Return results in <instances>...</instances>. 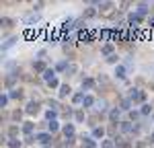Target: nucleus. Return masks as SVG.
Masks as SVG:
<instances>
[{
	"mask_svg": "<svg viewBox=\"0 0 154 148\" xmlns=\"http://www.w3.org/2000/svg\"><path fill=\"white\" fill-rule=\"evenodd\" d=\"M93 39H95V33H93V31H88V29H80V31H78V41H82V43H93Z\"/></svg>",
	"mask_w": 154,
	"mask_h": 148,
	"instance_id": "nucleus-1",
	"label": "nucleus"
},
{
	"mask_svg": "<svg viewBox=\"0 0 154 148\" xmlns=\"http://www.w3.org/2000/svg\"><path fill=\"white\" fill-rule=\"evenodd\" d=\"M35 23H39V14H37V12H31V14L23 17V25L25 27H33Z\"/></svg>",
	"mask_w": 154,
	"mask_h": 148,
	"instance_id": "nucleus-2",
	"label": "nucleus"
},
{
	"mask_svg": "<svg viewBox=\"0 0 154 148\" xmlns=\"http://www.w3.org/2000/svg\"><path fill=\"white\" fill-rule=\"evenodd\" d=\"M130 99L131 101H144V99H146V93H144V91H138V88H131Z\"/></svg>",
	"mask_w": 154,
	"mask_h": 148,
	"instance_id": "nucleus-3",
	"label": "nucleus"
},
{
	"mask_svg": "<svg viewBox=\"0 0 154 148\" xmlns=\"http://www.w3.org/2000/svg\"><path fill=\"white\" fill-rule=\"evenodd\" d=\"M128 23H130V25H131V29H134V27H138V25L142 23V17H140L138 12H131L130 17H128Z\"/></svg>",
	"mask_w": 154,
	"mask_h": 148,
	"instance_id": "nucleus-4",
	"label": "nucleus"
},
{
	"mask_svg": "<svg viewBox=\"0 0 154 148\" xmlns=\"http://www.w3.org/2000/svg\"><path fill=\"white\" fill-rule=\"evenodd\" d=\"M37 111H39V103H37V101H29V103H27V109H25V113L33 115V113H37Z\"/></svg>",
	"mask_w": 154,
	"mask_h": 148,
	"instance_id": "nucleus-5",
	"label": "nucleus"
},
{
	"mask_svg": "<svg viewBox=\"0 0 154 148\" xmlns=\"http://www.w3.org/2000/svg\"><path fill=\"white\" fill-rule=\"evenodd\" d=\"M35 138H37V142H41V144H48L49 140H51V134H49V132H45V134H37Z\"/></svg>",
	"mask_w": 154,
	"mask_h": 148,
	"instance_id": "nucleus-6",
	"label": "nucleus"
},
{
	"mask_svg": "<svg viewBox=\"0 0 154 148\" xmlns=\"http://www.w3.org/2000/svg\"><path fill=\"white\" fill-rule=\"evenodd\" d=\"M62 132L66 134V138H72V136H74V125H72V123H66V125L62 128Z\"/></svg>",
	"mask_w": 154,
	"mask_h": 148,
	"instance_id": "nucleus-7",
	"label": "nucleus"
},
{
	"mask_svg": "<svg viewBox=\"0 0 154 148\" xmlns=\"http://www.w3.org/2000/svg\"><path fill=\"white\" fill-rule=\"evenodd\" d=\"M148 11H150V4L148 2H140L138 4V14H146Z\"/></svg>",
	"mask_w": 154,
	"mask_h": 148,
	"instance_id": "nucleus-8",
	"label": "nucleus"
},
{
	"mask_svg": "<svg viewBox=\"0 0 154 148\" xmlns=\"http://www.w3.org/2000/svg\"><path fill=\"white\" fill-rule=\"evenodd\" d=\"M43 78H45V80H54V78H56V70H54V68H48V70H45V72H43Z\"/></svg>",
	"mask_w": 154,
	"mask_h": 148,
	"instance_id": "nucleus-9",
	"label": "nucleus"
},
{
	"mask_svg": "<svg viewBox=\"0 0 154 148\" xmlns=\"http://www.w3.org/2000/svg\"><path fill=\"white\" fill-rule=\"evenodd\" d=\"M70 93H72L70 85H62V86H60V97H68Z\"/></svg>",
	"mask_w": 154,
	"mask_h": 148,
	"instance_id": "nucleus-10",
	"label": "nucleus"
},
{
	"mask_svg": "<svg viewBox=\"0 0 154 148\" xmlns=\"http://www.w3.org/2000/svg\"><path fill=\"white\" fill-rule=\"evenodd\" d=\"M134 130H136V125H131L130 122H123V123H121V132H123V134H128V132H134Z\"/></svg>",
	"mask_w": 154,
	"mask_h": 148,
	"instance_id": "nucleus-11",
	"label": "nucleus"
},
{
	"mask_svg": "<svg viewBox=\"0 0 154 148\" xmlns=\"http://www.w3.org/2000/svg\"><path fill=\"white\" fill-rule=\"evenodd\" d=\"M82 148H95V140H93V138H84L82 136Z\"/></svg>",
	"mask_w": 154,
	"mask_h": 148,
	"instance_id": "nucleus-12",
	"label": "nucleus"
},
{
	"mask_svg": "<svg viewBox=\"0 0 154 148\" xmlns=\"http://www.w3.org/2000/svg\"><path fill=\"white\" fill-rule=\"evenodd\" d=\"M95 105H97V111L99 113H105L107 111V101H97Z\"/></svg>",
	"mask_w": 154,
	"mask_h": 148,
	"instance_id": "nucleus-13",
	"label": "nucleus"
},
{
	"mask_svg": "<svg viewBox=\"0 0 154 148\" xmlns=\"http://www.w3.org/2000/svg\"><path fill=\"white\" fill-rule=\"evenodd\" d=\"M23 132L27 136H31V132H33V123H31V122H25L23 123Z\"/></svg>",
	"mask_w": 154,
	"mask_h": 148,
	"instance_id": "nucleus-14",
	"label": "nucleus"
},
{
	"mask_svg": "<svg viewBox=\"0 0 154 148\" xmlns=\"http://www.w3.org/2000/svg\"><path fill=\"white\" fill-rule=\"evenodd\" d=\"M101 54H105V56H113V45H111V43H107V45H103V49H101Z\"/></svg>",
	"mask_w": 154,
	"mask_h": 148,
	"instance_id": "nucleus-15",
	"label": "nucleus"
},
{
	"mask_svg": "<svg viewBox=\"0 0 154 148\" xmlns=\"http://www.w3.org/2000/svg\"><path fill=\"white\" fill-rule=\"evenodd\" d=\"M45 117H48L49 122H56V117H58V111H54V109L45 111Z\"/></svg>",
	"mask_w": 154,
	"mask_h": 148,
	"instance_id": "nucleus-16",
	"label": "nucleus"
},
{
	"mask_svg": "<svg viewBox=\"0 0 154 148\" xmlns=\"http://www.w3.org/2000/svg\"><path fill=\"white\" fill-rule=\"evenodd\" d=\"M109 119H111V122H117L119 119V109H111L109 111Z\"/></svg>",
	"mask_w": 154,
	"mask_h": 148,
	"instance_id": "nucleus-17",
	"label": "nucleus"
},
{
	"mask_svg": "<svg viewBox=\"0 0 154 148\" xmlns=\"http://www.w3.org/2000/svg\"><path fill=\"white\" fill-rule=\"evenodd\" d=\"M95 86V80L93 78H84L82 80V88H93Z\"/></svg>",
	"mask_w": 154,
	"mask_h": 148,
	"instance_id": "nucleus-18",
	"label": "nucleus"
},
{
	"mask_svg": "<svg viewBox=\"0 0 154 148\" xmlns=\"http://www.w3.org/2000/svg\"><path fill=\"white\" fill-rule=\"evenodd\" d=\"M95 14H97L95 8H86V11L82 12V19H91V17H95Z\"/></svg>",
	"mask_w": 154,
	"mask_h": 148,
	"instance_id": "nucleus-19",
	"label": "nucleus"
},
{
	"mask_svg": "<svg viewBox=\"0 0 154 148\" xmlns=\"http://www.w3.org/2000/svg\"><path fill=\"white\" fill-rule=\"evenodd\" d=\"M115 76H117V78H125V68H123V66H117V68H115Z\"/></svg>",
	"mask_w": 154,
	"mask_h": 148,
	"instance_id": "nucleus-20",
	"label": "nucleus"
},
{
	"mask_svg": "<svg viewBox=\"0 0 154 148\" xmlns=\"http://www.w3.org/2000/svg\"><path fill=\"white\" fill-rule=\"evenodd\" d=\"M82 103H84V107H91V105H95L97 101H95V99H93V97H91V95H86V97H84V101H82Z\"/></svg>",
	"mask_w": 154,
	"mask_h": 148,
	"instance_id": "nucleus-21",
	"label": "nucleus"
},
{
	"mask_svg": "<svg viewBox=\"0 0 154 148\" xmlns=\"http://www.w3.org/2000/svg\"><path fill=\"white\" fill-rule=\"evenodd\" d=\"M58 128H60V125H58V122H49V123H48V130H49V134L58 132Z\"/></svg>",
	"mask_w": 154,
	"mask_h": 148,
	"instance_id": "nucleus-22",
	"label": "nucleus"
},
{
	"mask_svg": "<svg viewBox=\"0 0 154 148\" xmlns=\"http://www.w3.org/2000/svg\"><path fill=\"white\" fill-rule=\"evenodd\" d=\"M84 97H86V95H84V91H82V93H76V95L72 97V101H74V103H80V101H84Z\"/></svg>",
	"mask_w": 154,
	"mask_h": 148,
	"instance_id": "nucleus-23",
	"label": "nucleus"
},
{
	"mask_svg": "<svg viewBox=\"0 0 154 148\" xmlns=\"http://www.w3.org/2000/svg\"><path fill=\"white\" fill-rule=\"evenodd\" d=\"M93 136H95V138H103V136H105V130H103V128H95V130H93Z\"/></svg>",
	"mask_w": 154,
	"mask_h": 148,
	"instance_id": "nucleus-24",
	"label": "nucleus"
},
{
	"mask_svg": "<svg viewBox=\"0 0 154 148\" xmlns=\"http://www.w3.org/2000/svg\"><path fill=\"white\" fill-rule=\"evenodd\" d=\"M8 146H11V148H19V146H21V140H17V138H11V140H8Z\"/></svg>",
	"mask_w": 154,
	"mask_h": 148,
	"instance_id": "nucleus-25",
	"label": "nucleus"
},
{
	"mask_svg": "<svg viewBox=\"0 0 154 148\" xmlns=\"http://www.w3.org/2000/svg\"><path fill=\"white\" fill-rule=\"evenodd\" d=\"M101 148H115V142H113V140H103Z\"/></svg>",
	"mask_w": 154,
	"mask_h": 148,
	"instance_id": "nucleus-26",
	"label": "nucleus"
},
{
	"mask_svg": "<svg viewBox=\"0 0 154 148\" xmlns=\"http://www.w3.org/2000/svg\"><path fill=\"white\" fill-rule=\"evenodd\" d=\"M130 105H131V99H123V101H121V109L123 111L130 109Z\"/></svg>",
	"mask_w": 154,
	"mask_h": 148,
	"instance_id": "nucleus-27",
	"label": "nucleus"
},
{
	"mask_svg": "<svg viewBox=\"0 0 154 148\" xmlns=\"http://www.w3.org/2000/svg\"><path fill=\"white\" fill-rule=\"evenodd\" d=\"M14 43H17V37H11V39H8V41H6V43L2 45V49H8L11 45H14Z\"/></svg>",
	"mask_w": 154,
	"mask_h": 148,
	"instance_id": "nucleus-28",
	"label": "nucleus"
},
{
	"mask_svg": "<svg viewBox=\"0 0 154 148\" xmlns=\"http://www.w3.org/2000/svg\"><path fill=\"white\" fill-rule=\"evenodd\" d=\"M68 66H70L68 62H60L58 66H56V70H60V72H62V70H68Z\"/></svg>",
	"mask_w": 154,
	"mask_h": 148,
	"instance_id": "nucleus-29",
	"label": "nucleus"
},
{
	"mask_svg": "<svg viewBox=\"0 0 154 148\" xmlns=\"http://www.w3.org/2000/svg\"><path fill=\"white\" fill-rule=\"evenodd\" d=\"M35 70H39V72H45L48 68H45V64H43V62H35Z\"/></svg>",
	"mask_w": 154,
	"mask_h": 148,
	"instance_id": "nucleus-30",
	"label": "nucleus"
},
{
	"mask_svg": "<svg viewBox=\"0 0 154 148\" xmlns=\"http://www.w3.org/2000/svg\"><path fill=\"white\" fill-rule=\"evenodd\" d=\"M21 95H23V93H21L19 88H14V91H11V99H21Z\"/></svg>",
	"mask_w": 154,
	"mask_h": 148,
	"instance_id": "nucleus-31",
	"label": "nucleus"
},
{
	"mask_svg": "<svg viewBox=\"0 0 154 148\" xmlns=\"http://www.w3.org/2000/svg\"><path fill=\"white\" fill-rule=\"evenodd\" d=\"M17 134H19V128H17V125H12L11 130H8V136H11V138H14Z\"/></svg>",
	"mask_w": 154,
	"mask_h": 148,
	"instance_id": "nucleus-32",
	"label": "nucleus"
},
{
	"mask_svg": "<svg viewBox=\"0 0 154 148\" xmlns=\"http://www.w3.org/2000/svg\"><path fill=\"white\" fill-rule=\"evenodd\" d=\"M0 105H2V107H6V105H8V97H6V95H2V97H0Z\"/></svg>",
	"mask_w": 154,
	"mask_h": 148,
	"instance_id": "nucleus-33",
	"label": "nucleus"
},
{
	"mask_svg": "<svg viewBox=\"0 0 154 148\" xmlns=\"http://www.w3.org/2000/svg\"><path fill=\"white\" fill-rule=\"evenodd\" d=\"M150 109H152L150 105H142V115H148V113H150Z\"/></svg>",
	"mask_w": 154,
	"mask_h": 148,
	"instance_id": "nucleus-34",
	"label": "nucleus"
},
{
	"mask_svg": "<svg viewBox=\"0 0 154 148\" xmlns=\"http://www.w3.org/2000/svg\"><path fill=\"white\" fill-rule=\"evenodd\" d=\"M117 60H119V58H117V54H113V56H109V58H107V62H111V64H115Z\"/></svg>",
	"mask_w": 154,
	"mask_h": 148,
	"instance_id": "nucleus-35",
	"label": "nucleus"
},
{
	"mask_svg": "<svg viewBox=\"0 0 154 148\" xmlns=\"http://www.w3.org/2000/svg\"><path fill=\"white\" fill-rule=\"evenodd\" d=\"M48 85H49V86H54V88H56V86H62V85L58 82V78H54V80H49Z\"/></svg>",
	"mask_w": 154,
	"mask_h": 148,
	"instance_id": "nucleus-36",
	"label": "nucleus"
},
{
	"mask_svg": "<svg viewBox=\"0 0 154 148\" xmlns=\"http://www.w3.org/2000/svg\"><path fill=\"white\" fill-rule=\"evenodd\" d=\"M84 119V113L82 111H78V113H76V122H82Z\"/></svg>",
	"mask_w": 154,
	"mask_h": 148,
	"instance_id": "nucleus-37",
	"label": "nucleus"
},
{
	"mask_svg": "<svg viewBox=\"0 0 154 148\" xmlns=\"http://www.w3.org/2000/svg\"><path fill=\"white\" fill-rule=\"evenodd\" d=\"M41 6H43V2H37V4H33V12H35V11H41Z\"/></svg>",
	"mask_w": 154,
	"mask_h": 148,
	"instance_id": "nucleus-38",
	"label": "nucleus"
},
{
	"mask_svg": "<svg viewBox=\"0 0 154 148\" xmlns=\"http://www.w3.org/2000/svg\"><path fill=\"white\" fill-rule=\"evenodd\" d=\"M130 117H131V119H138V117H140V113H138V111H131Z\"/></svg>",
	"mask_w": 154,
	"mask_h": 148,
	"instance_id": "nucleus-39",
	"label": "nucleus"
},
{
	"mask_svg": "<svg viewBox=\"0 0 154 148\" xmlns=\"http://www.w3.org/2000/svg\"><path fill=\"white\" fill-rule=\"evenodd\" d=\"M2 23H4V27H11L12 21H11V19H2Z\"/></svg>",
	"mask_w": 154,
	"mask_h": 148,
	"instance_id": "nucleus-40",
	"label": "nucleus"
},
{
	"mask_svg": "<svg viewBox=\"0 0 154 148\" xmlns=\"http://www.w3.org/2000/svg\"><path fill=\"white\" fill-rule=\"evenodd\" d=\"M148 25H150V29H154V17L150 19V21H148Z\"/></svg>",
	"mask_w": 154,
	"mask_h": 148,
	"instance_id": "nucleus-41",
	"label": "nucleus"
},
{
	"mask_svg": "<svg viewBox=\"0 0 154 148\" xmlns=\"http://www.w3.org/2000/svg\"><path fill=\"white\" fill-rule=\"evenodd\" d=\"M150 140H152V142H154V134H152V136H150Z\"/></svg>",
	"mask_w": 154,
	"mask_h": 148,
	"instance_id": "nucleus-42",
	"label": "nucleus"
},
{
	"mask_svg": "<svg viewBox=\"0 0 154 148\" xmlns=\"http://www.w3.org/2000/svg\"><path fill=\"white\" fill-rule=\"evenodd\" d=\"M152 68H154V66H152Z\"/></svg>",
	"mask_w": 154,
	"mask_h": 148,
	"instance_id": "nucleus-43",
	"label": "nucleus"
}]
</instances>
